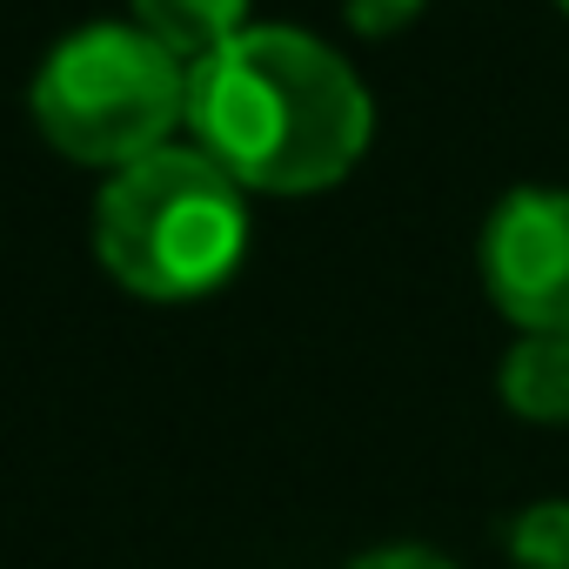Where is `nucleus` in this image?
<instances>
[{"label": "nucleus", "instance_id": "1", "mask_svg": "<svg viewBox=\"0 0 569 569\" xmlns=\"http://www.w3.org/2000/svg\"><path fill=\"white\" fill-rule=\"evenodd\" d=\"M188 128L241 188L316 194L362 161L376 108L329 41L302 28H241L188 68Z\"/></svg>", "mask_w": 569, "mask_h": 569}, {"label": "nucleus", "instance_id": "2", "mask_svg": "<svg viewBox=\"0 0 569 569\" xmlns=\"http://www.w3.org/2000/svg\"><path fill=\"white\" fill-rule=\"evenodd\" d=\"M94 248L108 274L141 302H201L248 254L241 181L201 148H154L94 201Z\"/></svg>", "mask_w": 569, "mask_h": 569}, {"label": "nucleus", "instance_id": "3", "mask_svg": "<svg viewBox=\"0 0 569 569\" xmlns=\"http://www.w3.org/2000/svg\"><path fill=\"white\" fill-rule=\"evenodd\" d=\"M28 101L68 161L128 168L168 148V134L188 121V61H174L134 21H94L41 61Z\"/></svg>", "mask_w": 569, "mask_h": 569}, {"label": "nucleus", "instance_id": "4", "mask_svg": "<svg viewBox=\"0 0 569 569\" xmlns=\"http://www.w3.org/2000/svg\"><path fill=\"white\" fill-rule=\"evenodd\" d=\"M482 281L522 336H569V188H516L496 201Z\"/></svg>", "mask_w": 569, "mask_h": 569}, {"label": "nucleus", "instance_id": "5", "mask_svg": "<svg viewBox=\"0 0 569 569\" xmlns=\"http://www.w3.org/2000/svg\"><path fill=\"white\" fill-rule=\"evenodd\" d=\"M134 28L154 34L174 61H208L214 48H228L248 28V0H128Z\"/></svg>", "mask_w": 569, "mask_h": 569}, {"label": "nucleus", "instance_id": "6", "mask_svg": "<svg viewBox=\"0 0 569 569\" xmlns=\"http://www.w3.org/2000/svg\"><path fill=\"white\" fill-rule=\"evenodd\" d=\"M502 402L522 422H569V336H522L502 362Z\"/></svg>", "mask_w": 569, "mask_h": 569}, {"label": "nucleus", "instance_id": "7", "mask_svg": "<svg viewBox=\"0 0 569 569\" xmlns=\"http://www.w3.org/2000/svg\"><path fill=\"white\" fill-rule=\"evenodd\" d=\"M509 549L522 569H569V502H536L516 516Z\"/></svg>", "mask_w": 569, "mask_h": 569}, {"label": "nucleus", "instance_id": "8", "mask_svg": "<svg viewBox=\"0 0 569 569\" xmlns=\"http://www.w3.org/2000/svg\"><path fill=\"white\" fill-rule=\"evenodd\" d=\"M416 8L422 0H349V21L362 34H396L402 21H416Z\"/></svg>", "mask_w": 569, "mask_h": 569}, {"label": "nucleus", "instance_id": "9", "mask_svg": "<svg viewBox=\"0 0 569 569\" xmlns=\"http://www.w3.org/2000/svg\"><path fill=\"white\" fill-rule=\"evenodd\" d=\"M356 569H449V562L429 556V549H409V542H402V549H376V556H362Z\"/></svg>", "mask_w": 569, "mask_h": 569}, {"label": "nucleus", "instance_id": "10", "mask_svg": "<svg viewBox=\"0 0 569 569\" xmlns=\"http://www.w3.org/2000/svg\"><path fill=\"white\" fill-rule=\"evenodd\" d=\"M556 8H562V14H569V0H556Z\"/></svg>", "mask_w": 569, "mask_h": 569}]
</instances>
